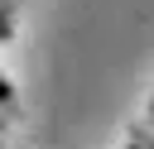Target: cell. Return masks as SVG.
<instances>
[{
    "label": "cell",
    "mask_w": 154,
    "mask_h": 149,
    "mask_svg": "<svg viewBox=\"0 0 154 149\" xmlns=\"http://www.w3.org/2000/svg\"><path fill=\"white\" fill-rule=\"evenodd\" d=\"M10 101H14V87H10V82H5V77H0V111H5V106H10Z\"/></svg>",
    "instance_id": "6da1fadb"
}]
</instances>
